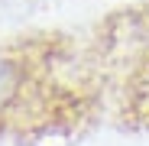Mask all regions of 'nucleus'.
Here are the masks:
<instances>
[{"label":"nucleus","mask_w":149,"mask_h":146,"mask_svg":"<svg viewBox=\"0 0 149 146\" xmlns=\"http://www.w3.org/2000/svg\"><path fill=\"white\" fill-rule=\"evenodd\" d=\"M29 85V65L16 49L0 45V117H10L19 104Z\"/></svg>","instance_id":"1"}]
</instances>
